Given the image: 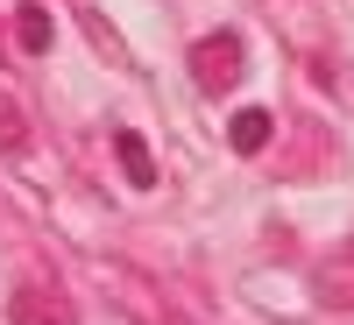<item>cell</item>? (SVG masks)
I'll use <instances>...</instances> for the list:
<instances>
[{
    "mask_svg": "<svg viewBox=\"0 0 354 325\" xmlns=\"http://www.w3.org/2000/svg\"><path fill=\"white\" fill-rule=\"evenodd\" d=\"M241 71H248V50H241V36H234V28H213V36L192 43V78L205 85V92L241 85Z\"/></svg>",
    "mask_w": 354,
    "mask_h": 325,
    "instance_id": "1",
    "label": "cell"
},
{
    "mask_svg": "<svg viewBox=\"0 0 354 325\" xmlns=\"http://www.w3.org/2000/svg\"><path fill=\"white\" fill-rule=\"evenodd\" d=\"M8 318L15 325H78L71 318V297H57L50 283H21L15 297H8Z\"/></svg>",
    "mask_w": 354,
    "mask_h": 325,
    "instance_id": "2",
    "label": "cell"
},
{
    "mask_svg": "<svg viewBox=\"0 0 354 325\" xmlns=\"http://www.w3.org/2000/svg\"><path fill=\"white\" fill-rule=\"evenodd\" d=\"M270 135H277V121H270L262 106H241V113L227 121V141H234V156H262V149H270Z\"/></svg>",
    "mask_w": 354,
    "mask_h": 325,
    "instance_id": "3",
    "label": "cell"
},
{
    "mask_svg": "<svg viewBox=\"0 0 354 325\" xmlns=\"http://www.w3.org/2000/svg\"><path fill=\"white\" fill-rule=\"evenodd\" d=\"M113 156H121V170H128V184H135V191H156V156H149V141H142L135 128L113 135Z\"/></svg>",
    "mask_w": 354,
    "mask_h": 325,
    "instance_id": "4",
    "label": "cell"
},
{
    "mask_svg": "<svg viewBox=\"0 0 354 325\" xmlns=\"http://www.w3.org/2000/svg\"><path fill=\"white\" fill-rule=\"evenodd\" d=\"M15 43H21L28 57H43V50L57 43V28H50V8H43V0H21V14H15Z\"/></svg>",
    "mask_w": 354,
    "mask_h": 325,
    "instance_id": "5",
    "label": "cell"
},
{
    "mask_svg": "<svg viewBox=\"0 0 354 325\" xmlns=\"http://www.w3.org/2000/svg\"><path fill=\"white\" fill-rule=\"evenodd\" d=\"M0 156H28V113L8 85H0Z\"/></svg>",
    "mask_w": 354,
    "mask_h": 325,
    "instance_id": "6",
    "label": "cell"
}]
</instances>
